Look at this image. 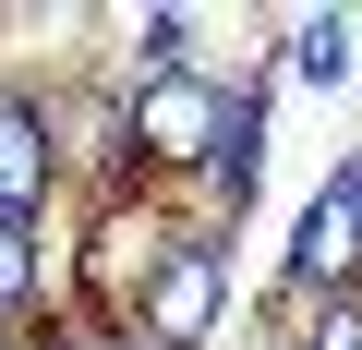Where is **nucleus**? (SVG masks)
Listing matches in <instances>:
<instances>
[{"mask_svg":"<svg viewBox=\"0 0 362 350\" xmlns=\"http://www.w3.org/2000/svg\"><path fill=\"white\" fill-rule=\"evenodd\" d=\"M37 290H49L37 230H25V218H0V326H25V314H37Z\"/></svg>","mask_w":362,"mask_h":350,"instance_id":"423d86ee","label":"nucleus"},{"mask_svg":"<svg viewBox=\"0 0 362 350\" xmlns=\"http://www.w3.org/2000/svg\"><path fill=\"white\" fill-rule=\"evenodd\" d=\"M290 73H302V85H338V73H350V13H302V25H290Z\"/></svg>","mask_w":362,"mask_h":350,"instance_id":"0eeeda50","label":"nucleus"},{"mask_svg":"<svg viewBox=\"0 0 362 350\" xmlns=\"http://www.w3.org/2000/svg\"><path fill=\"white\" fill-rule=\"evenodd\" d=\"M121 133H133V182H181L194 194V169L230 133V85L218 73H145V85H121Z\"/></svg>","mask_w":362,"mask_h":350,"instance_id":"f257e3e1","label":"nucleus"},{"mask_svg":"<svg viewBox=\"0 0 362 350\" xmlns=\"http://www.w3.org/2000/svg\"><path fill=\"white\" fill-rule=\"evenodd\" d=\"M61 194V133H49V97L37 85H0V218H49Z\"/></svg>","mask_w":362,"mask_h":350,"instance_id":"7ed1b4c3","label":"nucleus"},{"mask_svg":"<svg viewBox=\"0 0 362 350\" xmlns=\"http://www.w3.org/2000/svg\"><path fill=\"white\" fill-rule=\"evenodd\" d=\"M73 338H85V350H133V338H121V326H73Z\"/></svg>","mask_w":362,"mask_h":350,"instance_id":"6e6552de","label":"nucleus"},{"mask_svg":"<svg viewBox=\"0 0 362 350\" xmlns=\"http://www.w3.org/2000/svg\"><path fill=\"white\" fill-rule=\"evenodd\" d=\"M278 350H362V290H338V302H278Z\"/></svg>","mask_w":362,"mask_h":350,"instance_id":"39448f33","label":"nucleus"},{"mask_svg":"<svg viewBox=\"0 0 362 350\" xmlns=\"http://www.w3.org/2000/svg\"><path fill=\"white\" fill-rule=\"evenodd\" d=\"M25 350H85V338H73V326H49V338H25Z\"/></svg>","mask_w":362,"mask_h":350,"instance_id":"1a4fd4ad","label":"nucleus"},{"mask_svg":"<svg viewBox=\"0 0 362 350\" xmlns=\"http://www.w3.org/2000/svg\"><path fill=\"white\" fill-rule=\"evenodd\" d=\"M254 182H266V73L230 85V133H218V157L194 169V194H181V206L230 230V206H254Z\"/></svg>","mask_w":362,"mask_h":350,"instance_id":"20e7f679","label":"nucleus"},{"mask_svg":"<svg viewBox=\"0 0 362 350\" xmlns=\"http://www.w3.org/2000/svg\"><path fill=\"white\" fill-rule=\"evenodd\" d=\"M218 302H230V230H218V218H181L121 338H133V350H206V338H218Z\"/></svg>","mask_w":362,"mask_h":350,"instance_id":"f03ea898","label":"nucleus"}]
</instances>
